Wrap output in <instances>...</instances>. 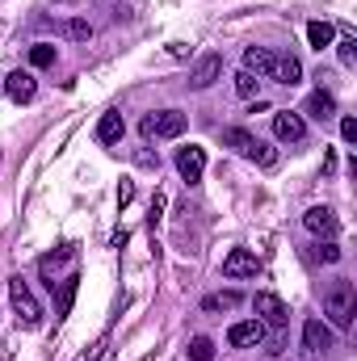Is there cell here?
<instances>
[{"mask_svg":"<svg viewBox=\"0 0 357 361\" xmlns=\"http://www.w3.org/2000/svg\"><path fill=\"white\" fill-rule=\"evenodd\" d=\"M72 294H76V277H68V286H63V298H59V311H68V307H72Z\"/></svg>","mask_w":357,"mask_h":361,"instance_id":"obj_28","label":"cell"},{"mask_svg":"<svg viewBox=\"0 0 357 361\" xmlns=\"http://www.w3.org/2000/svg\"><path fill=\"white\" fill-rule=\"evenodd\" d=\"M4 92H8V101H34L38 80H34L30 72H13V76L4 80Z\"/></svg>","mask_w":357,"mask_h":361,"instance_id":"obj_13","label":"cell"},{"mask_svg":"<svg viewBox=\"0 0 357 361\" xmlns=\"http://www.w3.org/2000/svg\"><path fill=\"white\" fill-rule=\"evenodd\" d=\"M307 114L311 118H320V122H328V118H337V97L324 89H315L311 97H307Z\"/></svg>","mask_w":357,"mask_h":361,"instance_id":"obj_14","label":"cell"},{"mask_svg":"<svg viewBox=\"0 0 357 361\" xmlns=\"http://www.w3.org/2000/svg\"><path fill=\"white\" fill-rule=\"evenodd\" d=\"M122 135H126L122 114H105V118L97 122V139H101V143H122Z\"/></svg>","mask_w":357,"mask_h":361,"instance_id":"obj_15","label":"cell"},{"mask_svg":"<svg viewBox=\"0 0 357 361\" xmlns=\"http://www.w3.org/2000/svg\"><path fill=\"white\" fill-rule=\"evenodd\" d=\"M332 38H337V30H332V21H311V25H307V42H311L315 51H324V47H332Z\"/></svg>","mask_w":357,"mask_h":361,"instance_id":"obj_16","label":"cell"},{"mask_svg":"<svg viewBox=\"0 0 357 361\" xmlns=\"http://www.w3.org/2000/svg\"><path fill=\"white\" fill-rule=\"evenodd\" d=\"M30 63H34V68H51V63H55V47H51V42L30 47Z\"/></svg>","mask_w":357,"mask_h":361,"instance_id":"obj_20","label":"cell"},{"mask_svg":"<svg viewBox=\"0 0 357 361\" xmlns=\"http://www.w3.org/2000/svg\"><path fill=\"white\" fill-rule=\"evenodd\" d=\"M303 349H307L311 357H324L328 349H337L332 328H328L324 319H307V324H303Z\"/></svg>","mask_w":357,"mask_h":361,"instance_id":"obj_5","label":"cell"},{"mask_svg":"<svg viewBox=\"0 0 357 361\" xmlns=\"http://www.w3.org/2000/svg\"><path fill=\"white\" fill-rule=\"evenodd\" d=\"M139 130H143V139H177L181 130H185V114H177V109L147 114V118L139 122Z\"/></svg>","mask_w":357,"mask_h":361,"instance_id":"obj_4","label":"cell"},{"mask_svg":"<svg viewBox=\"0 0 357 361\" xmlns=\"http://www.w3.org/2000/svg\"><path fill=\"white\" fill-rule=\"evenodd\" d=\"M273 135H277L282 143H303V139H307V122H303V114H290V109L273 114Z\"/></svg>","mask_w":357,"mask_h":361,"instance_id":"obj_8","label":"cell"},{"mask_svg":"<svg viewBox=\"0 0 357 361\" xmlns=\"http://www.w3.org/2000/svg\"><path fill=\"white\" fill-rule=\"evenodd\" d=\"M248 160H257L261 169H273V164H277V152H273L269 143H261V139H257V143H253V152H248Z\"/></svg>","mask_w":357,"mask_h":361,"instance_id":"obj_21","label":"cell"},{"mask_svg":"<svg viewBox=\"0 0 357 361\" xmlns=\"http://www.w3.org/2000/svg\"><path fill=\"white\" fill-rule=\"evenodd\" d=\"M236 92L240 97H257V76L253 72H236Z\"/></svg>","mask_w":357,"mask_h":361,"instance_id":"obj_24","label":"cell"},{"mask_svg":"<svg viewBox=\"0 0 357 361\" xmlns=\"http://www.w3.org/2000/svg\"><path fill=\"white\" fill-rule=\"evenodd\" d=\"M189 361H214V341L210 336H193L189 341Z\"/></svg>","mask_w":357,"mask_h":361,"instance_id":"obj_19","label":"cell"},{"mask_svg":"<svg viewBox=\"0 0 357 361\" xmlns=\"http://www.w3.org/2000/svg\"><path fill=\"white\" fill-rule=\"evenodd\" d=\"M341 139H345V143H353V139H357V122H353V118H345V122H341Z\"/></svg>","mask_w":357,"mask_h":361,"instance_id":"obj_29","label":"cell"},{"mask_svg":"<svg viewBox=\"0 0 357 361\" xmlns=\"http://www.w3.org/2000/svg\"><path fill=\"white\" fill-rule=\"evenodd\" d=\"M8 298H13V311H17L21 328H38V324H42V307H38V298L30 294V286H25L21 277L8 281Z\"/></svg>","mask_w":357,"mask_h":361,"instance_id":"obj_3","label":"cell"},{"mask_svg":"<svg viewBox=\"0 0 357 361\" xmlns=\"http://www.w3.org/2000/svg\"><path fill=\"white\" fill-rule=\"evenodd\" d=\"M223 273H227V277H257V273H261V261H257L248 248H231L227 261H223Z\"/></svg>","mask_w":357,"mask_h":361,"instance_id":"obj_11","label":"cell"},{"mask_svg":"<svg viewBox=\"0 0 357 361\" xmlns=\"http://www.w3.org/2000/svg\"><path fill=\"white\" fill-rule=\"evenodd\" d=\"M131 197H135V185H131V180H122V185H118V206H126Z\"/></svg>","mask_w":357,"mask_h":361,"instance_id":"obj_30","label":"cell"},{"mask_svg":"<svg viewBox=\"0 0 357 361\" xmlns=\"http://www.w3.org/2000/svg\"><path fill=\"white\" fill-rule=\"evenodd\" d=\"M261 336H265V324L261 319H244V324H231L227 345L231 349H253V345H261Z\"/></svg>","mask_w":357,"mask_h":361,"instance_id":"obj_10","label":"cell"},{"mask_svg":"<svg viewBox=\"0 0 357 361\" xmlns=\"http://www.w3.org/2000/svg\"><path fill=\"white\" fill-rule=\"evenodd\" d=\"M337 55H341V63H345V68H357V38H353V34H345V38L337 42Z\"/></svg>","mask_w":357,"mask_h":361,"instance_id":"obj_22","label":"cell"},{"mask_svg":"<svg viewBox=\"0 0 357 361\" xmlns=\"http://www.w3.org/2000/svg\"><path fill=\"white\" fill-rule=\"evenodd\" d=\"M219 76H223V55H214V51H210V55H202V59L193 63V72H189V89H198V92L210 89Z\"/></svg>","mask_w":357,"mask_h":361,"instance_id":"obj_7","label":"cell"},{"mask_svg":"<svg viewBox=\"0 0 357 361\" xmlns=\"http://www.w3.org/2000/svg\"><path fill=\"white\" fill-rule=\"evenodd\" d=\"M240 307V294L236 290H223V294H210L206 302H202V311H236Z\"/></svg>","mask_w":357,"mask_h":361,"instance_id":"obj_18","label":"cell"},{"mask_svg":"<svg viewBox=\"0 0 357 361\" xmlns=\"http://www.w3.org/2000/svg\"><path fill=\"white\" fill-rule=\"evenodd\" d=\"M324 315L337 324V328H353L357 315V290L349 277H337L328 290H324Z\"/></svg>","mask_w":357,"mask_h":361,"instance_id":"obj_2","label":"cell"},{"mask_svg":"<svg viewBox=\"0 0 357 361\" xmlns=\"http://www.w3.org/2000/svg\"><path fill=\"white\" fill-rule=\"evenodd\" d=\"M253 311H257V319L269 324V328H282V324H286V302H282L277 294H269V290H261V294L253 298Z\"/></svg>","mask_w":357,"mask_h":361,"instance_id":"obj_9","label":"cell"},{"mask_svg":"<svg viewBox=\"0 0 357 361\" xmlns=\"http://www.w3.org/2000/svg\"><path fill=\"white\" fill-rule=\"evenodd\" d=\"M223 143H227V147H236V152H240V156H248V152H253V143H257V139H253V135H248V130H244V126H227V130H223Z\"/></svg>","mask_w":357,"mask_h":361,"instance_id":"obj_17","label":"cell"},{"mask_svg":"<svg viewBox=\"0 0 357 361\" xmlns=\"http://www.w3.org/2000/svg\"><path fill=\"white\" fill-rule=\"evenodd\" d=\"M135 164H139V169H160V156H156L152 147H135Z\"/></svg>","mask_w":357,"mask_h":361,"instance_id":"obj_26","label":"cell"},{"mask_svg":"<svg viewBox=\"0 0 357 361\" xmlns=\"http://www.w3.org/2000/svg\"><path fill=\"white\" fill-rule=\"evenodd\" d=\"M68 38L89 42V38H92V25H89V21H80V17H76V21H68Z\"/></svg>","mask_w":357,"mask_h":361,"instance_id":"obj_25","label":"cell"},{"mask_svg":"<svg viewBox=\"0 0 357 361\" xmlns=\"http://www.w3.org/2000/svg\"><path fill=\"white\" fill-rule=\"evenodd\" d=\"M55 4H76V0H55Z\"/></svg>","mask_w":357,"mask_h":361,"instance_id":"obj_31","label":"cell"},{"mask_svg":"<svg viewBox=\"0 0 357 361\" xmlns=\"http://www.w3.org/2000/svg\"><path fill=\"white\" fill-rule=\"evenodd\" d=\"M315 261H324V265H337V261H341V248L328 240V244H320V248H315Z\"/></svg>","mask_w":357,"mask_h":361,"instance_id":"obj_27","label":"cell"},{"mask_svg":"<svg viewBox=\"0 0 357 361\" xmlns=\"http://www.w3.org/2000/svg\"><path fill=\"white\" fill-rule=\"evenodd\" d=\"M303 227H307L311 235H320V240H332L337 227H341V219H337L332 206H311V210L303 214Z\"/></svg>","mask_w":357,"mask_h":361,"instance_id":"obj_6","label":"cell"},{"mask_svg":"<svg viewBox=\"0 0 357 361\" xmlns=\"http://www.w3.org/2000/svg\"><path fill=\"white\" fill-rule=\"evenodd\" d=\"M177 173H181V180H202V173H206V152L202 147H181L177 152Z\"/></svg>","mask_w":357,"mask_h":361,"instance_id":"obj_12","label":"cell"},{"mask_svg":"<svg viewBox=\"0 0 357 361\" xmlns=\"http://www.w3.org/2000/svg\"><path fill=\"white\" fill-rule=\"evenodd\" d=\"M63 261H72V248H63V252H55V257H42L38 269H42V277H55V269H59Z\"/></svg>","mask_w":357,"mask_h":361,"instance_id":"obj_23","label":"cell"},{"mask_svg":"<svg viewBox=\"0 0 357 361\" xmlns=\"http://www.w3.org/2000/svg\"><path fill=\"white\" fill-rule=\"evenodd\" d=\"M244 72H253L261 80H277V85H298L303 80V63L294 55H273L269 47H248L244 51Z\"/></svg>","mask_w":357,"mask_h":361,"instance_id":"obj_1","label":"cell"}]
</instances>
